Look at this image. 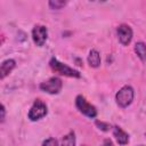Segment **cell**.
Masks as SVG:
<instances>
[{
    "instance_id": "8",
    "label": "cell",
    "mask_w": 146,
    "mask_h": 146,
    "mask_svg": "<svg viewBox=\"0 0 146 146\" xmlns=\"http://www.w3.org/2000/svg\"><path fill=\"white\" fill-rule=\"evenodd\" d=\"M15 66H16V62L14 59L9 58L3 60L0 65V79L3 80L7 75H9V73L15 68Z\"/></svg>"
},
{
    "instance_id": "1",
    "label": "cell",
    "mask_w": 146,
    "mask_h": 146,
    "mask_svg": "<svg viewBox=\"0 0 146 146\" xmlns=\"http://www.w3.org/2000/svg\"><path fill=\"white\" fill-rule=\"evenodd\" d=\"M49 65H50L51 70L55 73H58L59 75H64V76H68V78H75V79L81 78V74L79 71H76V70L70 67L68 65L59 62L56 57H51Z\"/></svg>"
},
{
    "instance_id": "13",
    "label": "cell",
    "mask_w": 146,
    "mask_h": 146,
    "mask_svg": "<svg viewBox=\"0 0 146 146\" xmlns=\"http://www.w3.org/2000/svg\"><path fill=\"white\" fill-rule=\"evenodd\" d=\"M49 7L51 9H62L63 7H65L66 5V1H63V0H51L48 2Z\"/></svg>"
},
{
    "instance_id": "4",
    "label": "cell",
    "mask_w": 146,
    "mask_h": 146,
    "mask_svg": "<svg viewBox=\"0 0 146 146\" xmlns=\"http://www.w3.org/2000/svg\"><path fill=\"white\" fill-rule=\"evenodd\" d=\"M48 113V107L46 105V103H43L40 99L34 100L33 105L31 106L29 113H27V117L31 121H38L42 117H44Z\"/></svg>"
},
{
    "instance_id": "20",
    "label": "cell",
    "mask_w": 146,
    "mask_h": 146,
    "mask_svg": "<svg viewBox=\"0 0 146 146\" xmlns=\"http://www.w3.org/2000/svg\"><path fill=\"white\" fill-rule=\"evenodd\" d=\"M145 136H146V133H145Z\"/></svg>"
},
{
    "instance_id": "15",
    "label": "cell",
    "mask_w": 146,
    "mask_h": 146,
    "mask_svg": "<svg viewBox=\"0 0 146 146\" xmlns=\"http://www.w3.org/2000/svg\"><path fill=\"white\" fill-rule=\"evenodd\" d=\"M42 146H59V145H58V141H57L55 138L50 137V138H47V139L42 143Z\"/></svg>"
},
{
    "instance_id": "2",
    "label": "cell",
    "mask_w": 146,
    "mask_h": 146,
    "mask_svg": "<svg viewBox=\"0 0 146 146\" xmlns=\"http://www.w3.org/2000/svg\"><path fill=\"white\" fill-rule=\"evenodd\" d=\"M133 97H135V91H133V88L131 86H123L115 95V100H116V104L124 108V107H128L132 100H133Z\"/></svg>"
},
{
    "instance_id": "11",
    "label": "cell",
    "mask_w": 146,
    "mask_h": 146,
    "mask_svg": "<svg viewBox=\"0 0 146 146\" xmlns=\"http://www.w3.org/2000/svg\"><path fill=\"white\" fill-rule=\"evenodd\" d=\"M135 52L137 54V56L139 57V59L141 62H146V43L139 41L136 42L135 44Z\"/></svg>"
},
{
    "instance_id": "5",
    "label": "cell",
    "mask_w": 146,
    "mask_h": 146,
    "mask_svg": "<svg viewBox=\"0 0 146 146\" xmlns=\"http://www.w3.org/2000/svg\"><path fill=\"white\" fill-rule=\"evenodd\" d=\"M39 88L43 92H47V94H50V95H57V94L60 92V90L63 88V81L58 76H52L49 80H47L44 82H41Z\"/></svg>"
},
{
    "instance_id": "14",
    "label": "cell",
    "mask_w": 146,
    "mask_h": 146,
    "mask_svg": "<svg viewBox=\"0 0 146 146\" xmlns=\"http://www.w3.org/2000/svg\"><path fill=\"white\" fill-rule=\"evenodd\" d=\"M96 125L98 127V129L103 130V131H110L112 128H111V124L108 123H105L103 121H96Z\"/></svg>"
},
{
    "instance_id": "10",
    "label": "cell",
    "mask_w": 146,
    "mask_h": 146,
    "mask_svg": "<svg viewBox=\"0 0 146 146\" xmlns=\"http://www.w3.org/2000/svg\"><path fill=\"white\" fill-rule=\"evenodd\" d=\"M88 64L90 67L97 68L100 66V54L96 49H91L88 55Z\"/></svg>"
},
{
    "instance_id": "7",
    "label": "cell",
    "mask_w": 146,
    "mask_h": 146,
    "mask_svg": "<svg viewBox=\"0 0 146 146\" xmlns=\"http://www.w3.org/2000/svg\"><path fill=\"white\" fill-rule=\"evenodd\" d=\"M116 33H117V38H119V41L121 44L123 46H128L131 40H132V35H133V32H132V29L127 25V24H121L117 29H116Z\"/></svg>"
},
{
    "instance_id": "3",
    "label": "cell",
    "mask_w": 146,
    "mask_h": 146,
    "mask_svg": "<svg viewBox=\"0 0 146 146\" xmlns=\"http://www.w3.org/2000/svg\"><path fill=\"white\" fill-rule=\"evenodd\" d=\"M75 106L79 110L80 113H82L83 115L90 117V119H95L97 116V110L96 107L90 104L82 95H78L75 98Z\"/></svg>"
},
{
    "instance_id": "9",
    "label": "cell",
    "mask_w": 146,
    "mask_h": 146,
    "mask_svg": "<svg viewBox=\"0 0 146 146\" xmlns=\"http://www.w3.org/2000/svg\"><path fill=\"white\" fill-rule=\"evenodd\" d=\"M113 136L115 137L117 144L121 146H124L129 143V135L117 125L113 127Z\"/></svg>"
},
{
    "instance_id": "12",
    "label": "cell",
    "mask_w": 146,
    "mask_h": 146,
    "mask_svg": "<svg viewBox=\"0 0 146 146\" xmlns=\"http://www.w3.org/2000/svg\"><path fill=\"white\" fill-rule=\"evenodd\" d=\"M60 146H75V133L73 131L68 132L63 137Z\"/></svg>"
},
{
    "instance_id": "19",
    "label": "cell",
    "mask_w": 146,
    "mask_h": 146,
    "mask_svg": "<svg viewBox=\"0 0 146 146\" xmlns=\"http://www.w3.org/2000/svg\"><path fill=\"white\" fill-rule=\"evenodd\" d=\"M82 146H86V145H82Z\"/></svg>"
},
{
    "instance_id": "18",
    "label": "cell",
    "mask_w": 146,
    "mask_h": 146,
    "mask_svg": "<svg viewBox=\"0 0 146 146\" xmlns=\"http://www.w3.org/2000/svg\"><path fill=\"white\" fill-rule=\"evenodd\" d=\"M138 146H144V145H138Z\"/></svg>"
},
{
    "instance_id": "16",
    "label": "cell",
    "mask_w": 146,
    "mask_h": 146,
    "mask_svg": "<svg viewBox=\"0 0 146 146\" xmlns=\"http://www.w3.org/2000/svg\"><path fill=\"white\" fill-rule=\"evenodd\" d=\"M5 120H6V108H5V105L2 104L1 105V120H0V122L3 123Z\"/></svg>"
},
{
    "instance_id": "6",
    "label": "cell",
    "mask_w": 146,
    "mask_h": 146,
    "mask_svg": "<svg viewBox=\"0 0 146 146\" xmlns=\"http://www.w3.org/2000/svg\"><path fill=\"white\" fill-rule=\"evenodd\" d=\"M47 38H48V30L44 25H35L32 30V39H33V42L35 43V46L38 47H42L46 41H47Z\"/></svg>"
},
{
    "instance_id": "17",
    "label": "cell",
    "mask_w": 146,
    "mask_h": 146,
    "mask_svg": "<svg viewBox=\"0 0 146 146\" xmlns=\"http://www.w3.org/2000/svg\"><path fill=\"white\" fill-rule=\"evenodd\" d=\"M102 146H114V144H113V141L111 140V139H105L104 141H103V144H102Z\"/></svg>"
}]
</instances>
